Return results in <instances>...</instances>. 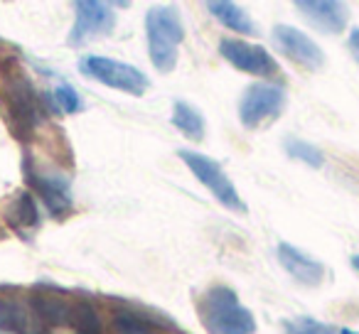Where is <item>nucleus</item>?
Wrapping results in <instances>:
<instances>
[{"label":"nucleus","instance_id":"obj_13","mask_svg":"<svg viewBox=\"0 0 359 334\" xmlns=\"http://www.w3.org/2000/svg\"><path fill=\"white\" fill-rule=\"evenodd\" d=\"M45 329L30 307L0 295V334H45Z\"/></svg>","mask_w":359,"mask_h":334},{"label":"nucleus","instance_id":"obj_2","mask_svg":"<svg viewBox=\"0 0 359 334\" xmlns=\"http://www.w3.org/2000/svg\"><path fill=\"white\" fill-rule=\"evenodd\" d=\"M145 37H148V55L158 71L168 74L177 64L180 45L185 40V25L177 8L160 6L145 15Z\"/></svg>","mask_w":359,"mask_h":334},{"label":"nucleus","instance_id":"obj_11","mask_svg":"<svg viewBox=\"0 0 359 334\" xmlns=\"http://www.w3.org/2000/svg\"><path fill=\"white\" fill-rule=\"evenodd\" d=\"M295 8L320 32L339 35L347 27V6H342V3H334V0H298Z\"/></svg>","mask_w":359,"mask_h":334},{"label":"nucleus","instance_id":"obj_5","mask_svg":"<svg viewBox=\"0 0 359 334\" xmlns=\"http://www.w3.org/2000/svg\"><path fill=\"white\" fill-rule=\"evenodd\" d=\"M6 109H8V118L11 125L15 130V135L27 138L32 135V130L40 123V101L35 96L30 79L25 74H13L6 81Z\"/></svg>","mask_w":359,"mask_h":334},{"label":"nucleus","instance_id":"obj_24","mask_svg":"<svg viewBox=\"0 0 359 334\" xmlns=\"http://www.w3.org/2000/svg\"><path fill=\"white\" fill-rule=\"evenodd\" d=\"M352 268L359 273V253H357V256H352Z\"/></svg>","mask_w":359,"mask_h":334},{"label":"nucleus","instance_id":"obj_10","mask_svg":"<svg viewBox=\"0 0 359 334\" xmlns=\"http://www.w3.org/2000/svg\"><path fill=\"white\" fill-rule=\"evenodd\" d=\"M276 256H278L280 265L288 270L290 278H295L305 288H318L325 280V265L320 260H315L313 256L303 253L300 249H295L293 244L280 241L276 246Z\"/></svg>","mask_w":359,"mask_h":334},{"label":"nucleus","instance_id":"obj_1","mask_svg":"<svg viewBox=\"0 0 359 334\" xmlns=\"http://www.w3.org/2000/svg\"><path fill=\"white\" fill-rule=\"evenodd\" d=\"M200 322L207 334H256V319L226 285H215L200 300Z\"/></svg>","mask_w":359,"mask_h":334},{"label":"nucleus","instance_id":"obj_4","mask_svg":"<svg viewBox=\"0 0 359 334\" xmlns=\"http://www.w3.org/2000/svg\"><path fill=\"white\" fill-rule=\"evenodd\" d=\"M177 158L187 165V170L212 192V197H215L224 209H231V211H236V214L246 211V204L239 197V192H236L234 182L226 177V172L222 170V165L217 162V160L207 158V155H202V153H195V150H177Z\"/></svg>","mask_w":359,"mask_h":334},{"label":"nucleus","instance_id":"obj_3","mask_svg":"<svg viewBox=\"0 0 359 334\" xmlns=\"http://www.w3.org/2000/svg\"><path fill=\"white\" fill-rule=\"evenodd\" d=\"M79 71L89 79L99 81L111 89H118L123 94L130 96H143L150 89V79L133 64H126V62L111 60V57H81L79 60Z\"/></svg>","mask_w":359,"mask_h":334},{"label":"nucleus","instance_id":"obj_21","mask_svg":"<svg viewBox=\"0 0 359 334\" xmlns=\"http://www.w3.org/2000/svg\"><path fill=\"white\" fill-rule=\"evenodd\" d=\"M283 334H339V327L325 324L315 317H295L283 322Z\"/></svg>","mask_w":359,"mask_h":334},{"label":"nucleus","instance_id":"obj_20","mask_svg":"<svg viewBox=\"0 0 359 334\" xmlns=\"http://www.w3.org/2000/svg\"><path fill=\"white\" fill-rule=\"evenodd\" d=\"M285 153L295 160H303L310 167H323V162H325L323 150H318L313 143L300 140V138H285Z\"/></svg>","mask_w":359,"mask_h":334},{"label":"nucleus","instance_id":"obj_22","mask_svg":"<svg viewBox=\"0 0 359 334\" xmlns=\"http://www.w3.org/2000/svg\"><path fill=\"white\" fill-rule=\"evenodd\" d=\"M55 104L60 106L65 113H79L81 111V99H79V94H76V89L74 86H69V84H60L55 89Z\"/></svg>","mask_w":359,"mask_h":334},{"label":"nucleus","instance_id":"obj_15","mask_svg":"<svg viewBox=\"0 0 359 334\" xmlns=\"http://www.w3.org/2000/svg\"><path fill=\"white\" fill-rule=\"evenodd\" d=\"M30 309L35 312V317L40 319L45 327H62V324H69V312L72 305L62 298L55 295H32Z\"/></svg>","mask_w":359,"mask_h":334},{"label":"nucleus","instance_id":"obj_9","mask_svg":"<svg viewBox=\"0 0 359 334\" xmlns=\"http://www.w3.org/2000/svg\"><path fill=\"white\" fill-rule=\"evenodd\" d=\"M273 42L290 62L305 67L310 71H318L325 64V52L320 50V45L308 37L303 30L293 25H276L273 27Z\"/></svg>","mask_w":359,"mask_h":334},{"label":"nucleus","instance_id":"obj_25","mask_svg":"<svg viewBox=\"0 0 359 334\" xmlns=\"http://www.w3.org/2000/svg\"><path fill=\"white\" fill-rule=\"evenodd\" d=\"M339 334H359V332H352V329H347V327H339Z\"/></svg>","mask_w":359,"mask_h":334},{"label":"nucleus","instance_id":"obj_19","mask_svg":"<svg viewBox=\"0 0 359 334\" xmlns=\"http://www.w3.org/2000/svg\"><path fill=\"white\" fill-rule=\"evenodd\" d=\"M114 329L116 334H155L153 324L133 309H118L114 314Z\"/></svg>","mask_w":359,"mask_h":334},{"label":"nucleus","instance_id":"obj_16","mask_svg":"<svg viewBox=\"0 0 359 334\" xmlns=\"http://www.w3.org/2000/svg\"><path fill=\"white\" fill-rule=\"evenodd\" d=\"M172 125L185 135V138L195 140V143H200V140L205 138V125H207L205 116H202L195 106L182 99H177L172 104Z\"/></svg>","mask_w":359,"mask_h":334},{"label":"nucleus","instance_id":"obj_17","mask_svg":"<svg viewBox=\"0 0 359 334\" xmlns=\"http://www.w3.org/2000/svg\"><path fill=\"white\" fill-rule=\"evenodd\" d=\"M69 327L76 334H106L104 322H101L99 312L91 307L89 302H76L72 305L69 312Z\"/></svg>","mask_w":359,"mask_h":334},{"label":"nucleus","instance_id":"obj_14","mask_svg":"<svg viewBox=\"0 0 359 334\" xmlns=\"http://www.w3.org/2000/svg\"><path fill=\"white\" fill-rule=\"evenodd\" d=\"M207 11H210L222 25L229 27V30L241 32V35H259L254 20L249 18V13L236 6V3H231V0H210V3H207Z\"/></svg>","mask_w":359,"mask_h":334},{"label":"nucleus","instance_id":"obj_12","mask_svg":"<svg viewBox=\"0 0 359 334\" xmlns=\"http://www.w3.org/2000/svg\"><path fill=\"white\" fill-rule=\"evenodd\" d=\"M30 182L37 190V195L42 197L45 207L50 209V214L65 216L72 209V190L69 180L60 175H40V172L30 170Z\"/></svg>","mask_w":359,"mask_h":334},{"label":"nucleus","instance_id":"obj_8","mask_svg":"<svg viewBox=\"0 0 359 334\" xmlns=\"http://www.w3.org/2000/svg\"><path fill=\"white\" fill-rule=\"evenodd\" d=\"M219 52L231 67L254 76H273L278 71V62L271 57V52L261 45H251L239 37H224L219 42Z\"/></svg>","mask_w":359,"mask_h":334},{"label":"nucleus","instance_id":"obj_6","mask_svg":"<svg viewBox=\"0 0 359 334\" xmlns=\"http://www.w3.org/2000/svg\"><path fill=\"white\" fill-rule=\"evenodd\" d=\"M285 106V91L276 84H251L239 101V120L244 128L254 130L269 120L278 118Z\"/></svg>","mask_w":359,"mask_h":334},{"label":"nucleus","instance_id":"obj_7","mask_svg":"<svg viewBox=\"0 0 359 334\" xmlns=\"http://www.w3.org/2000/svg\"><path fill=\"white\" fill-rule=\"evenodd\" d=\"M76 20L69 32V45L79 47L86 42L96 40V37L109 35L116 27V13L106 3H96V0H79L74 3Z\"/></svg>","mask_w":359,"mask_h":334},{"label":"nucleus","instance_id":"obj_18","mask_svg":"<svg viewBox=\"0 0 359 334\" xmlns=\"http://www.w3.org/2000/svg\"><path fill=\"white\" fill-rule=\"evenodd\" d=\"M11 219L15 226H22V229H35L40 224V211H37V204L30 195H20L11 207Z\"/></svg>","mask_w":359,"mask_h":334},{"label":"nucleus","instance_id":"obj_23","mask_svg":"<svg viewBox=\"0 0 359 334\" xmlns=\"http://www.w3.org/2000/svg\"><path fill=\"white\" fill-rule=\"evenodd\" d=\"M349 52H352V57H354V62L359 64V27H354L352 32H349Z\"/></svg>","mask_w":359,"mask_h":334}]
</instances>
